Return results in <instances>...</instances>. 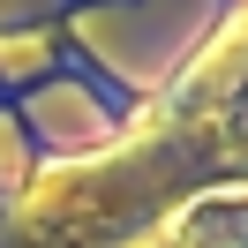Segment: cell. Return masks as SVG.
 <instances>
[{
	"label": "cell",
	"mask_w": 248,
	"mask_h": 248,
	"mask_svg": "<svg viewBox=\"0 0 248 248\" xmlns=\"http://www.w3.org/2000/svg\"><path fill=\"white\" fill-rule=\"evenodd\" d=\"M218 16H233V0H211V23H218Z\"/></svg>",
	"instance_id": "6da1fadb"
}]
</instances>
